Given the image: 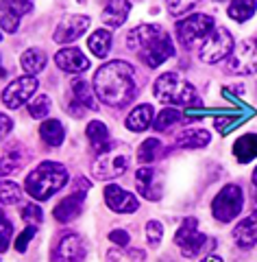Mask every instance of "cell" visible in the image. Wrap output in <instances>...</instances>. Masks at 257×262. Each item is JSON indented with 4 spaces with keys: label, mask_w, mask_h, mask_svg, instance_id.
Masks as SVG:
<instances>
[{
    "label": "cell",
    "mask_w": 257,
    "mask_h": 262,
    "mask_svg": "<svg viewBox=\"0 0 257 262\" xmlns=\"http://www.w3.org/2000/svg\"><path fill=\"white\" fill-rule=\"evenodd\" d=\"M94 92L109 107H124L135 98V72L127 61H109L98 68Z\"/></svg>",
    "instance_id": "cell-1"
},
{
    "label": "cell",
    "mask_w": 257,
    "mask_h": 262,
    "mask_svg": "<svg viewBox=\"0 0 257 262\" xmlns=\"http://www.w3.org/2000/svg\"><path fill=\"white\" fill-rule=\"evenodd\" d=\"M127 46L139 55L148 68H157L175 55L170 35L157 24H139L127 35Z\"/></svg>",
    "instance_id": "cell-2"
},
{
    "label": "cell",
    "mask_w": 257,
    "mask_h": 262,
    "mask_svg": "<svg viewBox=\"0 0 257 262\" xmlns=\"http://www.w3.org/2000/svg\"><path fill=\"white\" fill-rule=\"evenodd\" d=\"M68 182V170L65 166L57 162H41L37 168H33L27 175V182H24V188L27 192L37 201H46L51 196L61 190Z\"/></svg>",
    "instance_id": "cell-3"
},
{
    "label": "cell",
    "mask_w": 257,
    "mask_h": 262,
    "mask_svg": "<svg viewBox=\"0 0 257 262\" xmlns=\"http://www.w3.org/2000/svg\"><path fill=\"white\" fill-rule=\"evenodd\" d=\"M155 96L163 103L170 105H198L201 98H198V92L192 83H188L185 79H181L175 72H163L155 79Z\"/></svg>",
    "instance_id": "cell-4"
},
{
    "label": "cell",
    "mask_w": 257,
    "mask_h": 262,
    "mask_svg": "<svg viewBox=\"0 0 257 262\" xmlns=\"http://www.w3.org/2000/svg\"><path fill=\"white\" fill-rule=\"evenodd\" d=\"M129 166V149L122 144H115L113 149L101 153L92 164V175L96 179H115L120 177Z\"/></svg>",
    "instance_id": "cell-5"
},
{
    "label": "cell",
    "mask_w": 257,
    "mask_h": 262,
    "mask_svg": "<svg viewBox=\"0 0 257 262\" xmlns=\"http://www.w3.org/2000/svg\"><path fill=\"white\" fill-rule=\"evenodd\" d=\"M175 243L181 247L185 258H196V256H201L207 247H214V245H216V241H209L205 234L198 232V221L192 216L181 223V227L177 229Z\"/></svg>",
    "instance_id": "cell-6"
},
{
    "label": "cell",
    "mask_w": 257,
    "mask_h": 262,
    "mask_svg": "<svg viewBox=\"0 0 257 262\" xmlns=\"http://www.w3.org/2000/svg\"><path fill=\"white\" fill-rule=\"evenodd\" d=\"M233 51H236L233 35H231L225 27H216L207 35L203 46L198 48V57H201V61H205V63H216L220 59H225V57H231Z\"/></svg>",
    "instance_id": "cell-7"
},
{
    "label": "cell",
    "mask_w": 257,
    "mask_h": 262,
    "mask_svg": "<svg viewBox=\"0 0 257 262\" xmlns=\"http://www.w3.org/2000/svg\"><path fill=\"white\" fill-rule=\"evenodd\" d=\"M216 29V24H214V18L207 13H194L190 15V18L181 20L177 24V37H179V44H183L185 48L194 46L196 42H205L207 35Z\"/></svg>",
    "instance_id": "cell-8"
},
{
    "label": "cell",
    "mask_w": 257,
    "mask_h": 262,
    "mask_svg": "<svg viewBox=\"0 0 257 262\" xmlns=\"http://www.w3.org/2000/svg\"><path fill=\"white\" fill-rule=\"evenodd\" d=\"M242 190H240V186L236 184H227L222 190L214 196L212 201V214L216 216L218 221H222V223H229V221H233L240 210H242Z\"/></svg>",
    "instance_id": "cell-9"
},
{
    "label": "cell",
    "mask_w": 257,
    "mask_h": 262,
    "mask_svg": "<svg viewBox=\"0 0 257 262\" xmlns=\"http://www.w3.org/2000/svg\"><path fill=\"white\" fill-rule=\"evenodd\" d=\"M227 70L233 75H255L257 72V37L244 39L236 46V51L231 53L227 61Z\"/></svg>",
    "instance_id": "cell-10"
},
{
    "label": "cell",
    "mask_w": 257,
    "mask_h": 262,
    "mask_svg": "<svg viewBox=\"0 0 257 262\" xmlns=\"http://www.w3.org/2000/svg\"><path fill=\"white\" fill-rule=\"evenodd\" d=\"M37 90V79L35 77H20L11 81L9 85L3 90V103L9 110H18L20 105L29 101V96L35 94Z\"/></svg>",
    "instance_id": "cell-11"
},
{
    "label": "cell",
    "mask_w": 257,
    "mask_h": 262,
    "mask_svg": "<svg viewBox=\"0 0 257 262\" xmlns=\"http://www.w3.org/2000/svg\"><path fill=\"white\" fill-rule=\"evenodd\" d=\"M87 256V243L79 234H65L57 243L53 262H83Z\"/></svg>",
    "instance_id": "cell-12"
},
{
    "label": "cell",
    "mask_w": 257,
    "mask_h": 262,
    "mask_svg": "<svg viewBox=\"0 0 257 262\" xmlns=\"http://www.w3.org/2000/svg\"><path fill=\"white\" fill-rule=\"evenodd\" d=\"M89 22L92 20H89L87 15H65V18L59 22V27L55 29L53 39L57 44H70L87 31Z\"/></svg>",
    "instance_id": "cell-13"
},
{
    "label": "cell",
    "mask_w": 257,
    "mask_h": 262,
    "mask_svg": "<svg viewBox=\"0 0 257 262\" xmlns=\"http://www.w3.org/2000/svg\"><path fill=\"white\" fill-rule=\"evenodd\" d=\"M105 199H107V206L113 212H120V214H131V212H135L139 208V201L135 199V194L122 190L115 184H109L105 188Z\"/></svg>",
    "instance_id": "cell-14"
},
{
    "label": "cell",
    "mask_w": 257,
    "mask_h": 262,
    "mask_svg": "<svg viewBox=\"0 0 257 262\" xmlns=\"http://www.w3.org/2000/svg\"><path fill=\"white\" fill-rule=\"evenodd\" d=\"M135 186H137L139 194L148 201H157L161 196V190H163L159 175H157V170L151 166H142L135 173Z\"/></svg>",
    "instance_id": "cell-15"
},
{
    "label": "cell",
    "mask_w": 257,
    "mask_h": 262,
    "mask_svg": "<svg viewBox=\"0 0 257 262\" xmlns=\"http://www.w3.org/2000/svg\"><path fill=\"white\" fill-rule=\"evenodd\" d=\"M83 199H85V192L72 190L70 196H65V199L57 203V208L53 210L55 219L59 221V223H70V221H74L83 210Z\"/></svg>",
    "instance_id": "cell-16"
},
{
    "label": "cell",
    "mask_w": 257,
    "mask_h": 262,
    "mask_svg": "<svg viewBox=\"0 0 257 262\" xmlns=\"http://www.w3.org/2000/svg\"><path fill=\"white\" fill-rule=\"evenodd\" d=\"M55 63L59 66L61 70L65 72H85L89 68V61H87V57L83 55L79 48H61L59 53L55 55Z\"/></svg>",
    "instance_id": "cell-17"
},
{
    "label": "cell",
    "mask_w": 257,
    "mask_h": 262,
    "mask_svg": "<svg viewBox=\"0 0 257 262\" xmlns=\"http://www.w3.org/2000/svg\"><path fill=\"white\" fill-rule=\"evenodd\" d=\"M233 241H236L238 247H242V249L253 247V245L257 243V210L253 212V214H248L246 219H242L236 225Z\"/></svg>",
    "instance_id": "cell-18"
},
{
    "label": "cell",
    "mask_w": 257,
    "mask_h": 262,
    "mask_svg": "<svg viewBox=\"0 0 257 262\" xmlns=\"http://www.w3.org/2000/svg\"><path fill=\"white\" fill-rule=\"evenodd\" d=\"M33 3H3V31L15 33L20 27V15L31 11Z\"/></svg>",
    "instance_id": "cell-19"
},
{
    "label": "cell",
    "mask_w": 257,
    "mask_h": 262,
    "mask_svg": "<svg viewBox=\"0 0 257 262\" xmlns=\"http://www.w3.org/2000/svg\"><path fill=\"white\" fill-rule=\"evenodd\" d=\"M87 138H89V142H92L94 151H96L98 155L111 149V138H109V131H107V127L103 125L101 120H92V122H89V125H87Z\"/></svg>",
    "instance_id": "cell-20"
},
{
    "label": "cell",
    "mask_w": 257,
    "mask_h": 262,
    "mask_svg": "<svg viewBox=\"0 0 257 262\" xmlns=\"http://www.w3.org/2000/svg\"><path fill=\"white\" fill-rule=\"evenodd\" d=\"M72 94H74V105H81L83 110H96V101H94L96 92H92V85L85 79H72Z\"/></svg>",
    "instance_id": "cell-21"
},
{
    "label": "cell",
    "mask_w": 257,
    "mask_h": 262,
    "mask_svg": "<svg viewBox=\"0 0 257 262\" xmlns=\"http://www.w3.org/2000/svg\"><path fill=\"white\" fill-rule=\"evenodd\" d=\"M151 125H153V107L151 105H137V107L127 116V129L135 131V134L146 131Z\"/></svg>",
    "instance_id": "cell-22"
},
{
    "label": "cell",
    "mask_w": 257,
    "mask_h": 262,
    "mask_svg": "<svg viewBox=\"0 0 257 262\" xmlns=\"http://www.w3.org/2000/svg\"><path fill=\"white\" fill-rule=\"evenodd\" d=\"M129 9H131V3H122V0L109 3L103 11V22L107 27H122L129 18Z\"/></svg>",
    "instance_id": "cell-23"
},
{
    "label": "cell",
    "mask_w": 257,
    "mask_h": 262,
    "mask_svg": "<svg viewBox=\"0 0 257 262\" xmlns=\"http://www.w3.org/2000/svg\"><path fill=\"white\" fill-rule=\"evenodd\" d=\"M209 140L212 136L205 129H188L177 136V144L183 146V149H203V146L209 144Z\"/></svg>",
    "instance_id": "cell-24"
},
{
    "label": "cell",
    "mask_w": 257,
    "mask_h": 262,
    "mask_svg": "<svg viewBox=\"0 0 257 262\" xmlns=\"http://www.w3.org/2000/svg\"><path fill=\"white\" fill-rule=\"evenodd\" d=\"M233 153L238 162H251L257 158V134H244L240 140L233 144Z\"/></svg>",
    "instance_id": "cell-25"
},
{
    "label": "cell",
    "mask_w": 257,
    "mask_h": 262,
    "mask_svg": "<svg viewBox=\"0 0 257 262\" xmlns=\"http://www.w3.org/2000/svg\"><path fill=\"white\" fill-rule=\"evenodd\" d=\"M39 136L48 146H61L65 131L59 120H46V122H41V127H39Z\"/></svg>",
    "instance_id": "cell-26"
},
{
    "label": "cell",
    "mask_w": 257,
    "mask_h": 262,
    "mask_svg": "<svg viewBox=\"0 0 257 262\" xmlns=\"http://www.w3.org/2000/svg\"><path fill=\"white\" fill-rule=\"evenodd\" d=\"M46 59L48 57L44 51H39V48H29V51L22 55V68H24V72H29V77H33L46 68Z\"/></svg>",
    "instance_id": "cell-27"
},
{
    "label": "cell",
    "mask_w": 257,
    "mask_h": 262,
    "mask_svg": "<svg viewBox=\"0 0 257 262\" xmlns=\"http://www.w3.org/2000/svg\"><path fill=\"white\" fill-rule=\"evenodd\" d=\"M87 46H89V51H92V55L107 57L109 55V48H111V33L107 29L94 31L92 35H89V39H87Z\"/></svg>",
    "instance_id": "cell-28"
},
{
    "label": "cell",
    "mask_w": 257,
    "mask_h": 262,
    "mask_svg": "<svg viewBox=\"0 0 257 262\" xmlns=\"http://www.w3.org/2000/svg\"><path fill=\"white\" fill-rule=\"evenodd\" d=\"M159 155H161V142L157 140V138H148V140H144L142 144H139L137 160L142 162L144 166H148L151 162H155Z\"/></svg>",
    "instance_id": "cell-29"
},
{
    "label": "cell",
    "mask_w": 257,
    "mask_h": 262,
    "mask_svg": "<svg viewBox=\"0 0 257 262\" xmlns=\"http://www.w3.org/2000/svg\"><path fill=\"white\" fill-rule=\"evenodd\" d=\"M22 160H24V155H22V151L18 149V146H9V149L3 153V179L13 175L15 170L20 168Z\"/></svg>",
    "instance_id": "cell-30"
},
{
    "label": "cell",
    "mask_w": 257,
    "mask_h": 262,
    "mask_svg": "<svg viewBox=\"0 0 257 262\" xmlns=\"http://www.w3.org/2000/svg\"><path fill=\"white\" fill-rule=\"evenodd\" d=\"M107 262H144V253L139 249L113 247L107 251Z\"/></svg>",
    "instance_id": "cell-31"
},
{
    "label": "cell",
    "mask_w": 257,
    "mask_h": 262,
    "mask_svg": "<svg viewBox=\"0 0 257 262\" xmlns=\"http://www.w3.org/2000/svg\"><path fill=\"white\" fill-rule=\"evenodd\" d=\"M257 9V3H248V0H242V3H231L229 5V18H233L236 22H246L248 18H253V13Z\"/></svg>",
    "instance_id": "cell-32"
},
{
    "label": "cell",
    "mask_w": 257,
    "mask_h": 262,
    "mask_svg": "<svg viewBox=\"0 0 257 262\" xmlns=\"http://www.w3.org/2000/svg\"><path fill=\"white\" fill-rule=\"evenodd\" d=\"M179 120H181V116L177 110H161L157 114V118L153 120V127H155V131H166V129L175 127Z\"/></svg>",
    "instance_id": "cell-33"
},
{
    "label": "cell",
    "mask_w": 257,
    "mask_h": 262,
    "mask_svg": "<svg viewBox=\"0 0 257 262\" xmlns=\"http://www.w3.org/2000/svg\"><path fill=\"white\" fill-rule=\"evenodd\" d=\"M29 114H31L33 118H44V116H48V114H51V98H48L46 94L35 96L31 101V105H29Z\"/></svg>",
    "instance_id": "cell-34"
},
{
    "label": "cell",
    "mask_w": 257,
    "mask_h": 262,
    "mask_svg": "<svg viewBox=\"0 0 257 262\" xmlns=\"http://www.w3.org/2000/svg\"><path fill=\"white\" fill-rule=\"evenodd\" d=\"M22 199V190L18 184L9 182V179H3V206H13V203H18Z\"/></svg>",
    "instance_id": "cell-35"
},
{
    "label": "cell",
    "mask_w": 257,
    "mask_h": 262,
    "mask_svg": "<svg viewBox=\"0 0 257 262\" xmlns=\"http://www.w3.org/2000/svg\"><path fill=\"white\" fill-rule=\"evenodd\" d=\"M161 236H163V225L159 223V221H148L146 223V241H148V245L157 247V245L161 243Z\"/></svg>",
    "instance_id": "cell-36"
},
{
    "label": "cell",
    "mask_w": 257,
    "mask_h": 262,
    "mask_svg": "<svg viewBox=\"0 0 257 262\" xmlns=\"http://www.w3.org/2000/svg\"><path fill=\"white\" fill-rule=\"evenodd\" d=\"M22 219H24V221H29L31 225H41L44 212H41V208L35 206V203H27V206L22 208Z\"/></svg>",
    "instance_id": "cell-37"
},
{
    "label": "cell",
    "mask_w": 257,
    "mask_h": 262,
    "mask_svg": "<svg viewBox=\"0 0 257 262\" xmlns=\"http://www.w3.org/2000/svg\"><path fill=\"white\" fill-rule=\"evenodd\" d=\"M11 234H13V225H11V221L3 216V221H0V251H3V253H5L7 249H9Z\"/></svg>",
    "instance_id": "cell-38"
},
{
    "label": "cell",
    "mask_w": 257,
    "mask_h": 262,
    "mask_svg": "<svg viewBox=\"0 0 257 262\" xmlns=\"http://www.w3.org/2000/svg\"><path fill=\"white\" fill-rule=\"evenodd\" d=\"M35 232H37V227H35V225H29V227L18 236V241H15V249H18L20 253L27 251V245L31 243L33 236H35Z\"/></svg>",
    "instance_id": "cell-39"
},
{
    "label": "cell",
    "mask_w": 257,
    "mask_h": 262,
    "mask_svg": "<svg viewBox=\"0 0 257 262\" xmlns=\"http://www.w3.org/2000/svg\"><path fill=\"white\" fill-rule=\"evenodd\" d=\"M196 3H168V11L170 15H183L190 9H194Z\"/></svg>",
    "instance_id": "cell-40"
},
{
    "label": "cell",
    "mask_w": 257,
    "mask_h": 262,
    "mask_svg": "<svg viewBox=\"0 0 257 262\" xmlns=\"http://www.w3.org/2000/svg\"><path fill=\"white\" fill-rule=\"evenodd\" d=\"M109 241L111 243H115L118 247H127L129 245V241H131V236L124 232V229H113V232L109 234Z\"/></svg>",
    "instance_id": "cell-41"
},
{
    "label": "cell",
    "mask_w": 257,
    "mask_h": 262,
    "mask_svg": "<svg viewBox=\"0 0 257 262\" xmlns=\"http://www.w3.org/2000/svg\"><path fill=\"white\" fill-rule=\"evenodd\" d=\"M0 125H3V136H7V134L11 131V125H13V122H11L9 116H5V114H3V118H0Z\"/></svg>",
    "instance_id": "cell-42"
},
{
    "label": "cell",
    "mask_w": 257,
    "mask_h": 262,
    "mask_svg": "<svg viewBox=\"0 0 257 262\" xmlns=\"http://www.w3.org/2000/svg\"><path fill=\"white\" fill-rule=\"evenodd\" d=\"M253 184H255V188H257V168L253 170Z\"/></svg>",
    "instance_id": "cell-43"
}]
</instances>
